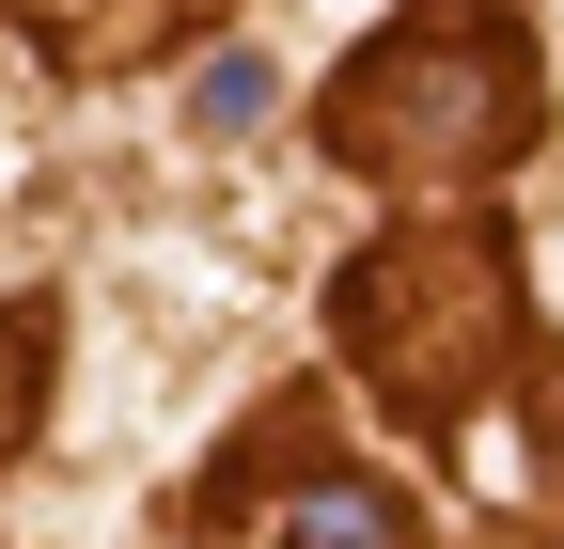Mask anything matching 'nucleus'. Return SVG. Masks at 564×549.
Returning <instances> with one entry per match:
<instances>
[{
  "label": "nucleus",
  "mask_w": 564,
  "mask_h": 549,
  "mask_svg": "<svg viewBox=\"0 0 564 549\" xmlns=\"http://www.w3.org/2000/svg\"><path fill=\"white\" fill-rule=\"evenodd\" d=\"M267 549H408V518H392V487H361V471H314Z\"/></svg>",
  "instance_id": "2"
},
{
  "label": "nucleus",
  "mask_w": 564,
  "mask_h": 549,
  "mask_svg": "<svg viewBox=\"0 0 564 549\" xmlns=\"http://www.w3.org/2000/svg\"><path fill=\"white\" fill-rule=\"evenodd\" d=\"M188 110H204V126H251V110H267V63H204Z\"/></svg>",
  "instance_id": "3"
},
{
  "label": "nucleus",
  "mask_w": 564,
  "mask_h": 549,
  "mask_svg": "<svg viewBox=\"0 0 564 549\" xmlns=\"http://www.w3.org/2000/svg\"><path fill=\"white\" fill-rule=\"evenodd\" d=\"M518 126H533V79H518V32L486 17V0H408V17L345 63V95H329L345 158H423V173L502 158Z\"/></svg>",
  "instance_id": "1"
}]
</instances>
